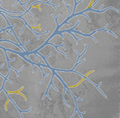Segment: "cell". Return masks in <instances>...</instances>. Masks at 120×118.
Returning <instances> with one entry per match:
<instances>
[{"instance_id": "6da1fadb", "label": "cell", "mask_w": 120, "mask_h": 118, "mask_svg": "<svg viewBox=\"0 0 120 118\" xmlns=\"http://www.w3.org/2000/svg\"><path fill=\"white\" fill-rule=\"evenodd\" d=\"M34 71L35 64L29 61L19 71L10 68L3 88L21 112L30 111L36 118V100L33 97L36 96Z\"/></svg>"}, {"instance_id": "7a4b0ae2", "label": "cell", "mask_w": 120, "mask_h": 118, "mask_svg": "<svg viewBox=\"0 0 120 118\" xmlns=\"http://www.w3.org/2000/svg\"><path fill=\"white\" fill-rule=\"evenodd\" d=\"M26 25L37 34H43L49 32H55L58 28L56 17L53 15L34 16L28 12L21 16Z\"/></svg>"}, {"instance_id": "3957f363", "label": "cell", "mask_w": 120, "mask_h": 118, "mask_svg": "<svg viewBox=\"0 0 120 118\" xmlns=\"http://www.w3.org/2000/svg\"><path fill=\"white\" fill-rule=\"evenodd\" d=\"M0 118H22L21 111L3 88L0 90Z\"/></svg>"}, {"instance_id": "277c9868", "label": "cell", "mask_w": 120, "mask_h": 118, "mask_svg": "<svg viewBox=\"0 0 120 118\" xmlns=\"http://www.w3.org/2000/svg\"><path fill=\"white\" fill-rule=\"evenodd\" d=\"M27 12L33 15L34 16H45L53 15L56 17V9L55 6L49 3L39 1L34 3Z\"/></svg>"}, {"instance_id": "5b68a950", "label": "cell", "mask_w": 120, "mask_h": 118, "mask_svg": "<svg viewBox=\"0 0 120 118\" xmlns=\"http://www.w3.org/2000/svg\"><path fill=\"white\" fill-rule=\"evenodd\" d=\"M6 54L10 68L15 71H19L24 67L28 60L23 57L22 54L6 50Z\"/></svg>"}, {"instance_id": "8992f818", "label": "cell", "mask_w": 120, "mask_h": 118, "mask_svg": "<svg viewBox=\"0 0 120 118\" xmlns=\"http://www.w3.org/2000/svg\"><path fill=\"white\" fill-rule=\"evenodd\" d=\"M56 12V23L58 26H60L64 22L66 21L67 19L69 17V12L66 3L61 2L59 5L55 6Z\"/></svg>"}, {"instance_id": "52a82bcc", "label": "cell", "mask_w": 120, "mask_h": 118, "mask_svg": "<svg viewBox=\"0 0 120 118\" xmlns=\"http://www.w3.org/2000/svg\"><path fill=\"white\" fill-rule=\"evenodd\" d=\"M9 71L10 66L6 54V50L0 47V74L6 78L9 73Z\"/></svg>"}, {"instance_id": "ba28073f", "label": "cell", "mask_w": 120, "mask_h": 118, "mask_svg": "<svg viewBox=\"0 0 120 118\" xmlns=\"http://www.w3.org/2000/svg\"><path fill=\"white\" fill-rule=\"evenodd\" d=\"M0 47L5 50H8L11 52L18 53L20 54L26 53V52L20 46V45H17L15 43L8 41H0Z\"/></svg>"}, {"instance_id": "9c48e42d", "label": "cell", "mask_w": 120, "mask_h": 118, "mask_svg": "<svg viewBox=\"0 0 120 118\" xmlns=\"http://www.w3.org/2000/svg\"><path fill=\"white\" fill-rule=\"evenodd\" d=\"M8 41L20 45V42L15 36L14 32L11 27H8L5 30L0 31V41Z\"/></svg>"}, {"instance_id": "30bf717a", "label": "cell", "mask_w": 120, "mask_h": 118, "mask_svg": "<svg viewBox=\"0 0 120 118\" xmlns=\"http://www.w3.org/2000/svg\"><path fill=\"white\" fill-rule=\"evenodd\" d=\"M47 42L48 44H52L59 46L64 44V38L61 33H55L52 35V37L48 40Z\"/></svg>"}, {"instance_id": "8fae6325", "label": "cell", "mask_w": 120, "mask_h": 118, "mask_svg": "<svg viewBox=\"0 0 120 118\" xmlns=\"http://www.w3.org/2000/svg\"><path fill=\"white\" fill-rule=\"evenodd\" d=\"M18 1V0H3L0 3V8L3 10V12H9Z\"/></svg>"}, {"instance_id": "7c38bea8", "label": "cell", "mask_w": 120, "mask_h": 118, "mask_svg": "<svg viewBox=\"0 0 120 118\" xmlns=\"http://www.w3.org/2000/svg\"><path fill=\"white\" fill-rule=\"evenodd\" d=\"M10 27L7 19L4 16V15L0 12V28L2 30H5Z\"/></svg>"}, {"instance_id": "4fadbf2b", "label": "cell", "mask_w": 120, "mask_h": 118, "mask_svg": "<svg viewBox=\"0 0 120 118\" xmlns=\"http://www.w3.org/2000/svg\"><path fill=\"white\" fill-rule=\"evenodd\" d=\"M39 1H41V2H44V3H49L50 1V0H29L28 2L23 5V7H25V8L28 11V10L29 9L30 7L35 2H39Z\"/></svg>"}, {"instance_id": "5bb4252c", "label": "cell", "mask_w": 120, "mask_h": 118, "mask_svg": "<svg viewBox=\"0 0 120 118\" xmlns=\"http://www.w3.org/2000/svg\"><path fill=\"white\" fill-rule=\"evenodd\" d=\"M5 79L6 78H5V77H3V76L0 74V90L2 89L3 87V84H4Z\"/></svg>"}, {"instance_id": "9a60e30c", "label": "cell", "mask_w": 120, "mask_h": 118, "mask_svg": "<svg viewBox=\"0 0 120 118\" xmlns=\"http://www.w3.org/2000/svg\"><path fill=\"white\" fill-rule=\"evenodd\" d=\"M19 1V2L21 3V4H22V5H25V4H26L29 0H18Z\"/></svg>"}, {"instance_id": "2e32d148", "label": "cell", "mask_w": 120, "mask_h": 118, "mask_svg": "<svg viewBox=\"0 0 120 118\" xmlns=\"http://www.w3.org/2000/svg\"><path fill=\"white\" fill-rule=\"evenodd\" d=\"M2 1H3V0H0V3H1V2Z\"/></svg>"}, {"instance_id": "e0dca14e", "label": "cell", "mask_w": 120, "mask_h": 118, "mask_svg": "<svg viewBox=\"0 0 120 118\" xmlns=\"http://www.w3.org/2000/svg\"><path fill=\"white\" fill-rule=\"evenodd\" d=\"M1 30H2V29H1V28H0V31H1Z\"/></svg>"}]
</instances>
